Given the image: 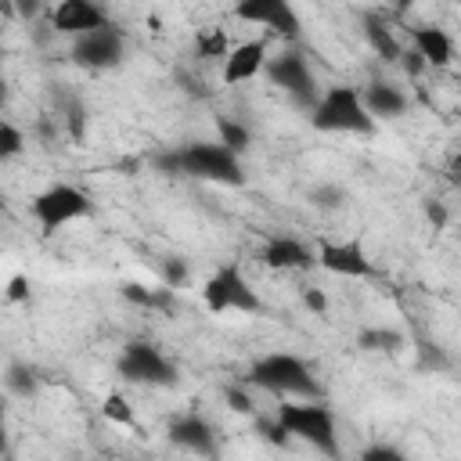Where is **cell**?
<instances>
[{
    "mask_svg": "<svg viewBox=\"0 0 461 461\" xmlns=\"http://www.w3.org/2000/svg\"><path fill=\"white\" fill-rule=\"evenodd\" d=\"M245 385L263 389L281 400H324V385L313 375V367L299 353H288V349L256 357L245 371Z\"/></svg>",
    "mask_w": 461,
    "mask_h": 461,
    "instance_id": "obj_1",
    "label": "cell"
},
{
    "mask_svg": "<svg viewBox=\"0 0 461 461\" xmlns=\"http://www.w3.org/2000/svg\"><path fill=\"white\" fill-rule=\"evenodd\" d=\"M158 169L173 176H191L202 184H227L241 187L245 184V166L234 151H227L220 140H187L180 148H169L158 155Z\"/></svg>",
    "mask_w": 461,
    "mask_h": 461,
    "instance_id": "obj_2",
    "label": "cell"
},
{
    "mask_svg": "<svg viewBox=\"0 0 461 461\" xmlns=\"http://www.w3.org/2000/svg\"><path fill=\"white\" fill-rule=\"evenodd\" d=\"M274 425L281 429L285 443L299 439L328 461H339V454H342L339 421H335V414L324 400H281L274 407Z\"/></svg>",
    "mask_w": 461,
    "mask_h": 461,
    "instance_id": "obj_3",
    "label": "cell"
},
{
    "mask_svg": "<svg viewBox=\"0 0 461 461\" xmlns=\"http://www.w3.org/2000/svg\"><path fill=\"white\" fill-rule=\"evenodd\" d=\"M310 122L321 133H357L367 137L375 133V119L367 115L360 90L349 83H331L317 94V101L310 104Z\"/></svg>",
    "mask_w": 461,
    "mask_h": 461,
    "instance_id": "obj_4",
    "label": "cell"
},
{
    "mask_svg": "<svg viewBox=\"0 0 461 461\" xmlns=\"http://www.w3.org/2000/svg\"><path fill=\"white\" fill-rule=\"evenodd\" d=\"M115 375L126 385H140V389H169V385H176V364L158 346H151L144 339H130L119 349Z\"/></svg>",
    "mask_w": 461,
    "mask_h": 461,
    "instance_id": "obj_5",
    "label": "cell"
},
{
    "mask_svg": "<svg viewBox=\"0 0 461 461\" xmlns=\"http://www.w3.org/2000/svg\"><path fill=\"white\" fill-rule=\"evenodd\" d=\"M202 306L209 313H263V299L241 267H216L202 285Z\"/></svg>",
    "mask_w": 461,
    "mask_h": 461,
    "instance_id": "obj_6",
    "label": "cell"
},
{
    "mask_svg": "<svg viewBox=\"0 0 461 461\" xmlns=\"http://www.w3.org/2000/svg\"><path fill=\"white\" fill-rule=\"evenodd\" d=\"M29 212H32V220H36V227H40L43 234H54V230H61V227H68V223L90 216V212H94V202H90V194H86L83 187L61 180V184L43 187V191L29 202Z\"/></svg>",
    "mask_w": 461,
    "mask_h": 461,
    "instance_id": "obj_7",
    "label": "cell"
},
{
    "mask_svg": "<svg viewBox=\"0 0 461 461\" xmlns=\"http://www.w3.org/2000/svg\"><path fill=\"white\" fill-rule=\"evenodd\" d=\"M263 76L277 90H285L295 104H303V108H310L317 101V94H321L317 90V79H313V68H310L306 54L299 47H281L277 54H270L267 65H263Z\"/></svg>",
    "mask_w": 461,
    "mask_h": 461,
    "instance_id": "obj_8",
    "label": "cell"
},
{
    "mask_svg": "<svg viewBox=\"0 0 461 461\" xmlns=\"http://www.w3.org/2000/svg\"><path fill=\"white\" fill-rule=\"evenodd\" d=\"M230 18L259 25V29H267V40L281 36V40H288V47L303 32V18H299V11L288 0H241V4H234Z\"/></svg>",
    "mask_w": 461,
    "mask_h": 461,
    "instance_id": "obj_9",
    "label": "cell"
},
{
    "mask_svg": "<svg viewBox=\"0 0 461 461\" xmlns=\"http://www.w3.org/2000/svg\"><path fill=\"white\" fill-rule=\"evenodd\" d=\"M68 54H72L76 65H83V68H90V72L115 68V65L126 58V32H122L115 22H108V25L94 29V32L76 36Z\"/></svg>",
    "mask_w": 461,
    "mask_h": 461,
    "instance_id": "obj_10",
    "label": "cell"
},
{
    "mask_svg": "<svg viewBox=\"0 0 461 461\" xmlns=\"http://www.w3.org/2000/svg\"><path fill=\"white\" fill-rule=\"evenodd\" d=\"M166 439L184 450V454H194L202 461H216L220 457V432L216 425L198 414V411H184V414H173L169 425H166Z\"/></svg>",
    "mask_w": 461,
    "mask_h": 461,
    "instance_id": "obj_11",
    "label": "cell"
},
{
    "mask_svg": "<svg viewBox=\"0 0 461 461\" xmlns=\"http://www.w3.org/2000/svg\"><path fill=\"white\" fill-rule=\"evenodd\" d=\"M313 256H317V267L335 274V277H371L375 274V263L367 259L360 238H346V241L321 238Z\"/></svg>",
    "mask_w": 461,
    "mask_h": 461,
    "instance_id": "obj_12",
    "label": "cell"
},
{
    "mask_svg": "<svg viewBox=\"0 0 461 461\" xmlns=\"http://www.w3.org/2000/svg\"><path fill=\"white\" fill-rule=\"evenodd\" d=\"M270 58V40L259 36V40H241L227 50V58L220 61V79L227 86H238V83H249L256 76H263V65Z\"/></svg>",
    "mask_w": 461,
    "mask_h": 461,
    "instance_id": "obj_13",
    "label": "cell"
},
{
    "mask_svg": "<svg viewBox=\"0 0 461 461\" xmlns=\"http://www.w3.org/2000/svg\"><path fill=\"white\" fill-rule=\"evenodd\" d=\"M259 263L270 267V270H288V274H299V270H313L317 267V256L313 249L295 238V234H270L263 245H259Z\"/></svg>",
    "mask_w": 461,
    "mask_h": 461,
    "instance_id": "obj_14",
    "label": "cell"
},
{
    "mask_svg": "<svg viewBox=\"0 0 461 461\" xmlns=\"http://www.w3.org/2000/svg\"><path fill=\"white\" fill-rule=\"evenodd\" d=\"M108 11L94 0H61L54 11H50V29L61 32V36H83V32H94L101 25H108Z\"/></svg>",
    "mask_w": 461,
    "mask_h": 461,
    "instance_id": "obj_15",
    "label": "cell"
},
{
    "mask_svg": "<svg viewBox=\"0 0 461 461\" xmlns=\"http://www.w3.org/2000/svg\"><path fill=\"white\" fill-rule=\"evenodd\" d=\"M411 54L425 68H447L454 61V36L443 25H411Z\"/></svg>",
    "mask_w": 461,
    "mask_h": 461,
    "instance_id": "obj_16",
    "label": "cell"
},
{
    "mask_svg": "<svg viewBox=\"0 0 461 461\" xmlns=\"http://www.w3.org/2000/svg\"><path fill=\"white\" fill-rule=\"evenodd\" d=\"M360 101H364V108H367V115H371L375 122H378V119H400V115H407V108H411L407 90L396 86V83H389V79H371V83L360 90Z\"/></svg>",
    "mask_w": 461,
    "mask_h": 461,
    "instance_id": "obj_17",
    "label": "cell"
},
{
    "mask_svg": "<svg viewBox=\"0 0 461 461\" xmlns=\"http://www.w3.org/2000/svg\"><path fill=\"white\" fill-rule=\"evenodd\" d=\"M364 36H367L375 58H382V61H400V58H403V43H400V36H396L385 22L364 18Z\"/></svg>",
    "mask_w": 461,
    "mask_h": 461,
    "instance_id": "obj_18",
    "label": "cell"
},
{
    "mask_svg": "<svg viewBox=\"0 0 461 461\" xmlns=\"http://www.w3.org/2000/svg\"><path fill=\"white\" fill-rule=\"evenodd\" d=\"M357 346L367 349V353H393L403 346V331L400 328H385V324H375V328H364L357 335Z\"/></svg>",
    "mask_w": 461,
    "mask_h": 461,
    "instance_id": "obj_19",
    "label": "cell"
},
{
    "mask_svg": "<svg viewBox=\"0 0 461 461\" xmlns=\"http://www.w3.org/2000/svg\"><path fill=\"white\" fill-rule=\"evenodd\" d=\"M216 133H220L216 140H220L227 151H234L238 158H241V155L249 151V144H252V130H249L245 122H238V119H227V115L216 119Z\"/></svg>",
    "mask_w": 461,
    "mask_h": 461,
    "instance_id": "obj_20",
    "label": "cell"
},
{
    "mask_svg": "<svg viewBox=\"0 0 461 461\" xmlns=\"http://www.w3.org/2000/svg\"><path fill=\"white\" fill-rule=\"evenodd\" d=\"M4 385H7V393H14V396L29 400V396H36V393H40V375H36L29 364H11V367H7V375H4Z\"/></svg>",
    "mask_w": 461,
    "mask_h": 461,
    "instance_id": "obj_21",
    "label": "cell"
},
{
    "mask_svg": "<svg viewBox=\"0 0 461 461\" xmlns=\"http://www.w3.org/2000/svg\"><path fill=\"white\" fill-rule=\"evenodd\" d=\"M227 50H230V40H227V32H223V29H202V32L194 36V54H198V58L223 61V58H227Z\"/></svg>",
    "mask_w": 461,
    "mask_h": 461,
    "instance_id": "obj_22",
    "label": "cell"
},
{
    "mask_svg": "<svg viewBox=\"0 0 461 461\" xmlns=\"http://www.w3.org/2000/svg\"><path fill=\"white\" fill-rule=\"evenodd\" d=\"M130 303L144 306V310H169L173 306V292L169 288H140V285H126L122 288Z\"/></svg>",
    "mask_w": 461,
    "mask_h": 461,
    "instance_id": "obj_23",
    "label": "cell"
},
{
    "mask_svg": "<svg viewBox=\"0 0 461 461\" xmlns=\"http://www.w3.org/2000/svg\"><path fill=\"white\" fill-rule=\"evenodd\" d=\"M101 414L112 421V425H133V407L122 393H108L104 403H101Z\"/></svg>",
    "mask_w": 461,
    "mask_h": 461,
    "instance_id": "obj_24",
    "label": "cell"
},
{
    "mask_svg": "<svg viewBox=\"0 0 461 461\" xmlns=\"http://www.w3.org/2000/svg\"><path fill=\"white\" fill-rule=\"evenodd\" d=\"M22 151H25V133H22L14 122H4V119H0V162L18 158Z\"/></svg>",
    "mask_w": 461,
    "mask_h": 461,
    "instance_id": "obj_25",
    "label": "cell"
},
{
    "mask_svg": "<svg viewBox=\"0 0 461 461\" xmlns=\"http://www.w3.org/2000/svg\"><path fill=\"white\" fill-rule=\"evenodd\" d=\"M310 198H313V205H321V209H339V205L346 202V191H342L339 184H321V187L310 191Z\"/></svg>",
    "mask_w": 461,
    "mask_h": 461,
    "instance_id": "obj_26",
    "label": "cell"
},
{
    "mask_svg": "<svg viewBox=\"0 0 461 461\" xmlns=\"http://www.w3.org/2000/svg\"><path fill=\"white\" fill-rule=\"evenodd\" d=\"M360 461H407V454L393 443H367L360 450Z\"/></svg>",
    "mask_w": 461,
    "mask_h": 461,
    "instance_id": "obj_27",
    "label": "cell"
},
{
    "mask_svg": "<svg viewBox=\"0 0 461 461\" xmlns=\"http://www.w3.org/2000/svg\"><path fill=\"white\" fill-rule=\"evenodd\" d=\"M184 277H187V267L180 263V259H169L166 267H162V281H166V288L173 292V288H180L184 285Z\"/></svg>",
    "mask_w": 461,
    "mask_h": 461,
    "instance_id": "obj_28",
    "label": "cell"
},
{
    "mask_svg": "<svg viewBox=\"0 0 461 461\" xmlns=\"http://www.w3.org/2000/svg\"><path fill=\"white\" fill-rule=\"evenodd\" d=\"M303 303H306L310 313H324L328 310V295L321 288H303Z\"/></svg>",
    "mask_w": 461,
    "mask_h": 461,
    "instance_id": "obj_29",
    "label": "cell"
},
{
    "mask_svg": "<svg viewBox=\"0 0 461 461\" xmlns=\"http://www.w3.org/2000/svg\"><path fill=\"white\" fill-rule=\"evenodd\" d=\"M227 403H230L234 411H241V414H252V400H249V393H245L241 385L227 389Z\"/></svg>",
    "mask_w": 461,
    "mask_h": 461,
    "instance_id": "obj_30",
    "label": "cell"
},
{
    "mask_svg": "<svg viewBox=\"0 0 461 461\" xmlns=\"http://www.w3.org/2000/svg\"><path fill=\"white\" fill-rule=\"evenodd\" d=\"M7 299H29V281L18 274V277H11V288H7Z\"/></svg>",
    "mask_w": 461,
    "mask_h": 461,
    "instance_id": "obj_31",
    "label": "cell"
},
{
    "mask_svg": "<svg viewBox=\"0 0 461 461\" xmlns=\"http://www.w3.org/2000/svg\"><path fill=\"white\" fill-rule=\"evenodd\" d=\"M7 447H11V439H7V403L0 396V454H7Z\"/></svg>",
    "mask_w": 461,
    "mask_h": 461,
    "instance_id": "obj_32",
    "label": "cell"
},
{
    "mask_svg": "<svg viewBox=\"0 0 461 461\" xmlns=\"http://www.w3.org/2000/svg\"><path fill=\"white\" fill-rule=\"evenodd\" d=\"M429 220H436V227H443V223H447V212H443V205H439V202H429Z\"/></svg>",
    "mask_w": 461,
    "mask_h": 461,
    "instance_id": "obj_33",
    "label": "cell"
}]
</instances>
